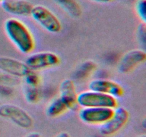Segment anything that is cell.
<instances>
[{
  "instance_id": "cell-11",
  "label": "cell",
  "mask_w": 146,
  "mask_h": 137,
  "mask_svg": "<svg viewBox=\"0 0 146 137\" xmlns=\"http://www.w3.org/2000/svg\"><path fill=\"white\" fill-rule=\"evenodd\" d=\"M77 96L78 93L74 81L70 78L64 79L60 84L59 97L66 104L68 110H76L78 106Z\"/></svg>"
},
{
  "instance_id": "cell-15",
  "label": "cell",
  "mask_w": 146,
  "mask_h": 137,
  "mask_svg": "<svg viewBox=\"0 0 146 137\" xmlns=\"http://www.w3.org/2000/svg\"><path fill=\"white\" fill-rule=\"evenodd\" d=\"M97 64L94 61L88 60L83 62L77 68L74 73V78L76 79L83 80L89 77L96 70Z\"/></svg>"
},
{
  "instance_id": "cell-12",
  "label": "cell",
  "mask_w": 146,
  "mask_h": 137,
  "mask_svg": "<svg viewBox=\"0 0 146 137\" xmlns=\"http://www.w3.org/2000/svg\"><path fill=\"white\" fill-rule=\"evenodd\" d=\"M1 7L9 14L26 17L31 14L34 5L27 0H5L1 2Z\"/></svg>"
},
{
  "instance_id": "cell-22",
  "label": "cell",
  "mask_w": 146,
  "mask_h": 137,
  "mask_svg": "<svg viewBox=\"0 0 146 137\" xmlns=\"http://www.w3.org/2000/svg\"><path fill=\"white\" fill-rule=\"evenodd\" d=\"M54 137H71V136L68 133L66 132V131H63V132L58 133V134L54 136Z\"/></svg>"
},
{
  "instance_id": "cell-13",
  "label": "cell",
  "mask_w": 146,
  "mask_h": 137,
  "mask_svg": "<svg viewBox=\"0 0 146 137\" xmlns=\"http://www.w3.org/2000/svg\"><path fill=\"white\" fill-rule=\"evenodd\" d=\"M54 1L72 18H79L82 15V8L76 0H54Z\"/></svg>"
},
{
  "instance_id": "cell-18",
  "label": "cell",
  "mask_w": 146,
  "mask_h": 137,
  "mask_svg": "<svg viewBox=\"0 0 146 137\" xmlns=\"http://www.w3.org/2000/svg\"><path fill=\"white\" fill-rule=\"evenodd\" d=\"M24 78L28 86L38 87L41 81V78L39 75L37 74V71H33V70H29L24 77Z\"/></svg>"
},
{
  "instance_id": "cell-2",
  "label": "cell",
  "mask_w": 146,
  "mask_h": 137,
  "mask_svg": "<svg viewBox=\"0 0 146 137\" xmlns=\"http://www.w3.org/2000/svg\"><path fill=\"white\" fill-rule=\"evenodd\" d=\"M77 104L81 107H107L115 108L118 106L116 98L98 91L88 90L78 94Z\"/></svg>"
},
{
  "instance_id": "cell-14",
  "label": "cell",
  "mask_w": 146,
  "mask_h": 137,
  "mask_svg": "<svg viewBox=\"0 0 146 137\" xmlns=\"http://www.w3.org/2000/svg\"><path fill=\"white\" fill-rule=\"evenodd\" d=\"M68 111L66 104L59 96L54 98L49 103L46 110V114L50 118H56Z\"/></svg>"
},
{
  "instance_id": "cell-5",
  "label": "cell",
  "mask_w": 146,
  "mask_h": 137,
  "mask_svg": "<svg viewBox=\"0 0 146 137\" xmlns=\"http://www.w3.org/2000/svg\"><path fill=\"white\" fill-rule=\"evenodd\" d=\"M129 117L128 110L124 107L118 106L113 108V113L111 118L101 125L100 133L105 136H111L117 134L128 123Z\"/></svg>"
},
{
  "instance_id": "cell-7",
  "label": "cell",
  "mask_w": 146,
  "mask_h": 137,
  "mask_svg": "<svg viewBox=\"0 0 146 137\" xmlns=\"http://www.w3.org/2000/svg\"><path fill=\"white\" fill-rule=\"evenodd\" d=\"M61 62L59 57L51 51H40L29 56L25 63L30 70L38 71L58 66Z\"/></svg>"
},
{
  "instance_id": "cell-8",
  "label": "cell",
  "mask_w": 146,
  "mask_h": 137,
  "mask_svg": "<svg viewBox=\"0 0 146 137\" xmlns=\"http://www.w3.org/2000/svg\"><path fill=\"white\" fill-rule=\"evenodd\" d=\"M146 53L142 49H133L125 53L119 61L118 70L121 74H128L145 61Z\"/></svg>"
},
{
  "instance_id": "cell-24",
  "label": "cell",
  "mask_w": 146,
  "mask_h": 137,
  "mask_svg": "<svg viewBox=\"0 0 146 137\" xmlns=\"http://www.w3.org/2000/svg\"><path fill=\"white\" fill-rule=\"evenodd\" d=\"M91 1H95V2H98V3H104V4H106V3H109L111 2L113 0H91Z\"/></svg>"
},
{
  "instance_id": "cell-20",
  "label": "cell",
  "mask_w": 146,
  "mask_h": 137,
  "mask_svg": "<svg viewBox=\"0 0 146 137\" xmlns=\"http://www.w3.org/2000/svg\"><path fill=\"white\" fill-rule=\"evenodd\" d=\"M137 39L142 46L145 47L146 43V25L145 23L141 22L137 29Z\"/></svg>"
},
{
  "instance_id": "cell-16",
  "label": "cell",
  "mask_w": 146,
  "mask_h": 137,
  "mask_svg": "<svg viewBox=\"0 0 146 137\" xmlns=\"http://www.w3.org/2000/svg\"><path fill=\"white\" fill-rule=\"evenodd\" d=\"M20 84H21L20 78L15 77L0 71V85L14 87L19 86Z\"/></svg>"
},
{
  "instance_id": "cell-10",
  "label": "cell",
  "mask_w": 146,
  "mask_h": 137,
  "mask_svg": "<svg viewBox=\"0 0 146 137\" xmlns=\"http://www.w3.org/2000/svg\"><path fill=\"white\" fill-rule=\"evenodd\" d=\"M25 62L8 57H0V71L18 78H24L29 71Z\"/></svg>"
},
{
  "instance_id": "cell-3",
  "label": "cell",
  "mask_w": 146,
  "mask_h": 137,
  "mask_svg": "<svg viewBox=\"0 0 146 137\" xmlns=\"http://www.w3.org/2000/svg\"><path fill=\"white\" fill-rule=\"evenodd\" d=\"M30 15L37 24L48 32L57 34L62 29V25L57 16L44 6H34Z\"/></svg>"
},
{
  "instance_id": "cell-23",
  "label": "cell",
  "mask_w": 146,
  "mask_h": 137,
  "mask_svg": "<svg viewBox=\"0 0 146 137\" xmlns=\"http://www.w3.org/2000/svg\"><path fill=\"white\" fill-rule=\"evenodd\" d=\"M25 137H41V134L38 132H31L27 134Z\"/></svg>"
},
{
  "instance_id": "cell-26",
  "label": "cell",
  "mask_w": 146,
  "mask_h": 137,
  "mask_svg": "<svg viewBox=\"0 0 146 137\" xmlns=\"http://www.w3.org/2000/svg\"><path fill=\"white\" fill-rule=\"evenodd\" d=\"M140 137H145V136L143 135V136H140Z\"/></svg>"
},
{
  "instance_id": "cell-1",
  "label": "cell",
  "mask_w": 146,
  "mask_h": 137,
  "mask_svg": "<svg viewBox=\"0 0 146 137\" xmlns=\"http://www.w3.org/2000/svg\"><path fill=\"white\" fill-rule=\"evenodd\" d=\"M4 30L7 37L20 52L27 54L34 50V37L22 21L15 18L8 19L4 23Z\"/></svg>"
},
{
  "instance_id": "cell-6",
  "label": "cell",
  "mask_w": 146,
  "mask_h": 137,
  "mask_svg": "<svg viewBox=\"0 0 146 137\" xmlns=\"http://www.w3.org/2000/svg\"><path fill=\"white\" fill-rule=\"evenodd\" d=\"M113 108L107 107H81L78 117L82 122L89 125H102L111 117Z\"/></svg>"
},
{
  "instance_id": "cell-25",
  "label": "cell",
  "mask_w": 146,
  "mask_h": 137,
  "mask_svg": "<svg viewBox=\"0 0 146 137\" xmlns=\"http://www.w3.org/2000/svg\"><path fill=\"white\" fill-rule=\"evenodd\" d=\"M4 1H5V0H0V2H3Z\"/></svg>"
},
{
  "instance_id": "cell-21",
  "label": "cell",
  "mask_w": 146,
  "mask_h": 137,
  "mask_svg": "<svg viewBox=\"0 0 146 137\" xmlns=\"http://www.w3.org/2000/svg\"><path fill=\"white\" fill-rule=\"evenodd\" d=\"M13 87L7 86L0 85V95L3 96H11L13 93Z\"/></svg>"
},
{
  "instance_id": "cell-4",
  "label": "cell",
  "mask_w": 146,
  "mask_h": 137,
  "mask_svg": "<svg viewBox=\"0 0 146 137\" xmlns=\"http://www.w3.org/2000/svg\"><path fill=\"white\" fill-rule=\"evenodd\" d=\"M0 117L9 120L21 128H31L33 118L26 110L17 105L4 104L0 105Z\"/></svg>"
},
{
  "instance_id": "cell-9",
  "label": "cell",
  "mask_w": 146,
  "mask_h": 137,
  "mask_svg": "<svg viewBox=\"0 0 146 137\" xmlns=\"http://www.w3.org/2000/svg\"><path fill=\"white\" fill-rule=\"evenodd\" d=\"M88 88L112 96L116 98L121 97L124 94V89L121 84L112 80L104 78H97L91 81L88 84Z\"/></svg>"
},
{
  "instance_id": "cell-19",
  "label": "cell",
  "mask_w": 146,
  "mask_h": 137,
  "mask_svg": "<svg viewBox=\"0 0 146 137\" xmlns=\"http://www.w3.org/2000/svg\"><path fill=\"white\" fill-rule=\"evenodd\" d=\"M135 11L137 15L142 22L146 21V1L145 0H138L135 4Z\"/></svg>"
},
{
  "instance_id": "cell-17",
  "label": "cell",
  "mask_w": 146,
  "mask_h": 137,
  "mask_svg": "<svg viewBox=\"0 0 146 137\" xmlns=\"http://www.w3.org/2000/svg\"><path fill=\"white\" fill-rule=\"evenodd\" d=\"M25 99L29 104H36L40 98L39 91L38 87H32L27 86L24 91Z\"/></svg>"
}]
</instances>
